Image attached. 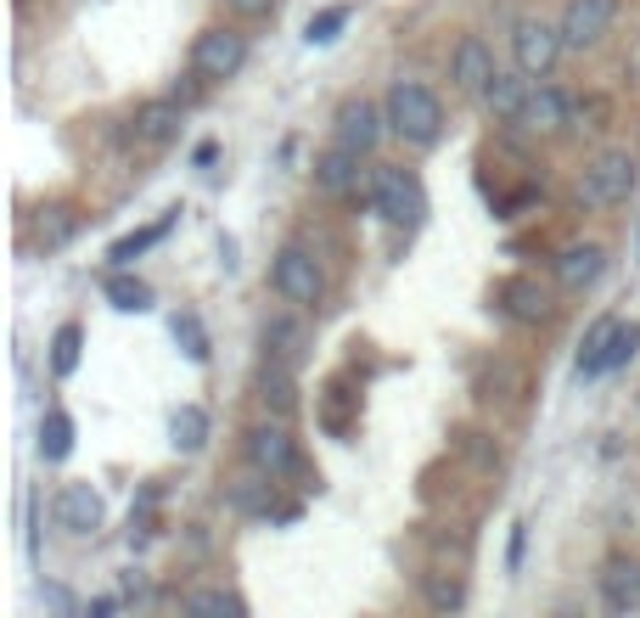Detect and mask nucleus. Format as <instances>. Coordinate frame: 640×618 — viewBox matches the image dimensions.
Segmentation results:
<instances>
[{
  "instance_id": "nucleus-31",
  "label": "nucleus",
  "mask_w": 640,
  "mask_h": 618,
  "mask_svg": "<svg viewBox=\"0 0 640 618\" xmlns=\"http://www.w3.org/2000/svg\"><path fill=\"white\" fill-rule=\"evenodd\" d=\"M180 607H186V613H225V618H248V602H242L236 591H191Z\"/></svg>"
},
{
  "instance_id": "nucleus-1",
  "label": "nucleus",
  "mask_w": 640,
  "mask_h": 618,
  "mask_svg": "<svg viewBox=\"0 0 640 618\" xmlns=\"http://www.w3.org/2000/svg\"><path fill=\"white\" fill-rule=\"evenodd\" d=\"M382 108H388V130L400 141H411V147H433V141L445 135V108H438V97L427 85H416V79L393 85Z\"/></svg>"
},
{
  "instance_id": "nucleus-32",
  "label": "nucleus",
  "mask_w": 640,
  "mask_h": 618,
  "mask_svg": "<svg viewBox=\"0 0 640 618\" xmlns=\"http://www.w3.org/2000/svg\"><path fill=\"white\" fill-rule=\"evenodd\" d=\"M635 349H640V321H618V326H613V338H607V371L629 366Z\"/></svg>"
},
{
  "instance_id": "nucleus-19",
  "label": "nucleus",
  "mask_w": 640,
  "mask_h": 618,
  "mask_svg": "<svg viewBox=\"0 0 640 618\" xmlns=\"http://www.w3.org/2000/svg\"><path fill=\"white\" fill-rule=\"evenodd\" d=\"M225 506L242 512V517H270L276 512V479L265 467H254L248 479H231L225 484Z\"/></svg>"
},
{
  "instance_id": "nucleus-6",
  "label": "nucleus",
  "mask_w": 640,
  "mask_h": 618,
  "mask_svg": "<svg viewBox=\"0 0 640 618\" xmlns=\"http://www.w3.org/2000/svg\"><path fill=\"white\" fill-rule=\"evenodd\" d=\"M248 461L254 467H265L270 479H304V456H299V439L287 434V422L276 416V422H259L254 434H248Z\"/></svg>"
},
{
  "instance_id": "nucleus-2",
  "label": "nucleus",
  "mask_w": 640,
  "mask_h": 618,
  "mask_svg": "<svg viewBox=\"0 0 640 618\" xmlns=\"http://www.w3.org/2000/svg\"><path fill=\"white\" fill-rule=\"evenodd\" d=\"M388 225H405V231H416L422 225V214H427V192H422V180L411 175V169H393V164H377L371 175H366V192H360Z\"/></svg>"
},
{
  "instance_id": "nucleus-20",
  "label": "nucleus",
  "mask_w": 640,
  "mask_h": 618,
  "mask_svg": "<svg viewBox=\"0 0 640 618\" xmlns=\"http://www.w3.org/2000/svg\"><path fill=\"white\" fill-rule=\"evenodd\" d=\"M175 225H180V209H169L164 220L141 225V231H130V236H119V243L108 248V265H113V270H130V265H135V259L146 254V248H158V243H164V236H169Z\"/></svg>"
},
{
  "instance_id": "nucleus-11",
  "label": "nucleus",
  "mask_w": 640,
  "mask_h": 618,
  "mask_svg": "<svg viewBox=\"0 0 640 618\" xmlns=\"http://www.w3.org/2000/svg\"><path fill=\"white\" fill-rule=\"evenodd\" d=\"M528 97H534V74H523V68H495V79L483 85L478 102L495 113L501 124H517L523 108H528Z\"/></svg>"
},
{
  "instance_id": "nucleus-18",
  "label": "nucleus",
  "mask_w": 640,
  "mask_h": 618,
  "mask_svg": "<svg viewBox=\"0 0 640 618\" xmlns=\"http://www.w3.org/2000/svg\"><path fill=\"white\" fill-rule=\"evenodd\" d=\"M602 602H607V613H635L640 607V562L635 557H607V568H602Z\"/></svg>"
},
{
  "instance_id": "nucleus-3",
  "label": "nucleus",
  "mask_w": 640,
  "mask_h": 618,
  "mask_svg": "<svg viewBox=\"0 0 640 618\" xmlns=\"http://www.w3.org/2000/svg\"><path fill=\"white\" fill-rule=\"evenodd\" d=\"M635 180H640L635 153L607 147V153H596V158L584 164V175H579V203L584 209H618V203H629Z\"/></svg>"
},
{
  "instance_id": "nucleus-25",
  "label": "nucleus",
  "mask_w": 640,
  "mask_h": 618,
  "mask_svg": "<svg viewBox=\"0 0 640 618\" xmlns=\"http://www.w3.org/2000/svg\"><path fill=\"white\" fill-rule=\"evenodd\" d=\"M209 411L203 405H180L175 411V422H169V445L180 450V456H197V450H203L209 445Z\"/></svg>"
},
{
  "instance_id": "nucleus-28",
  "label": "nucleus",
  "mask_w": 640,
  "mask_h": 618,
  "mask_svg": "<svg viewBox=\"0 0 640 618\" xmlns=\"http://www.w3.org/2000/svg\"><path fill=\"white\" fill-rule=\"evenodd\" d=\"M613 326L618 321H596V326H590V338L579 349V366H573L579 383H590V377H607V338H613Z\"/></svg>"
},
{
  "instance_id": "nucleus-4",
  "label": "nucleus",
  "mask_w": 640,
  "mask_h": 618,
  "mask_svg": "<svg viewBox=\"0 0 640 618\" xmlns=\"http://www.w3.org/2000/svg\"><path fill=\"white\" fill-rule=\"evenodd\" d=\"M270 288H276L287 304L315 310V304L326 299V270H321V259H315L310 248L287 243V248L276 254V265H270Z\"/></svg>"
},
{
  "instance_id": "nucleus-10",
  "label": "nucleus",
  "mask_w": 640,
  "mask_h": 618,
  "mask_svg": "<svg viewBox=\"0 0 640 618\" xmlns=\"http://www.w3.org/2000/svg\"><path fill=\"white\" fill-rule=\"evenodd\" d=\"M613 18H618V0H568L557 29H562V40L573 45V52H584V45H596L613 29Z\"/></svg>"
},
{
  "instance_id": "nucleus-15",
  "label": "nucleus",
  "mask_w": 640,
  "mask_h": 618,
  "mask_svg": "<svg viewBox=\"0 0 640 618\" xmlns=\"http://www.w3.org/2000/svg\"><path fill=\"white\" fill-rule=\"evenodd\" d=\"M102 517H108V506H102V495H96L90 484H63L57 523L68 535H96V529H102Z\"/></svg>"
},
{
  "instance_id": "nucleus-17",
  "label": "nucleus",
  "mask_w": 640,
  "mask_h": 618,
  "mask_svg": "<svg viewBox=\"0 0 640 618\" xmlns=\"http://www.w3.org/2000/svg\"><path fill=\"white\" fill-rule=\"evenodd\" d=\"M259 344H265V360H281V366H292V371H299L304 355H310V338H304V326L292 321V315H270V321L259 326Z\"/></svg>"
},
{
  "instance_id": "nucleus-8",
  "label": "nucleus",
  "mask_w": 640,
  "mask_h": 618,
  "mask_svg": "<svg viewBox=\"0 0 640 618\" xmlns=\"http://www.w3.org/2000/svg\"><path fill=\"white\" fill-rule=\"evenodd\" d=\"M310 175H315V186H321L326 198L343 203V198H360V192H366V175H371V169H360V153H349L343 141H332L326 153H315Z\"/></svg>"
},
{
  "instance_id": "nucleus-29",
  "label": "nucleus",
  "mask_w": 640,
  "mask_h": 618,
  "mask_svg": "<svg viewBox=\"0 0 640 618\" xmlns=\"http://www.w3.org/2000/svg\"><path fill=\"white\" fill-rule=\"evenodd\" d=\"M79 349H85V326L79 321H63L52 332V377H74L79 371Z\"/></svg>"
},
{
  "instance_id": "nucleus-34",
  "label": "nucleus",
  "mask_w": 640,
  "mask_h": 618,
  "mask_svg": "<svg viewBox=\"0 0 640 618\" xmlns=\"http://www.w3.org/2000/svg\"><path fill=\"white\" fill-rule=\"evenodd\" d=\"M225 12H236V18H270L276 0H225Z\"/></svg>"
},
{
  "instance_id": "nucleus-5",
  "label": "nucleus",
  "mask_w": 640,
  "mask_h": 618,
  "mask_svg": "<svg viewBox=\"0 0 640 618\" xmlns=\"http://www.w3.org/2000/svg\"><path fill=\"white\" fill-rule=\"evenodd\" d=\"M191 68L203 74L209 85L236 79L242 68H248V34H236V29H209V34H197V45H191Z\"/></svg>"
},
{
  "instance_id": "nucleus-37",
  "label": "nucleus",
  "mask_w": 640,
  "mask_h": 618,
  "mask_svg": "<svg viewBox=\"0 0 640 618\" xmlns=\"http://www.w3.org/2000/svg\"><path fill=\"white\" fill-rule=\"evenodd\" d=\"M635 254H640V231H635Z\"/></svg>"
},
{
  "instance_id": "nucleus-23",
  "label": "nucleus",
  "mask_w": 640,
  "mask_h": 618,
  "mask_svg": "<svg viewBox=\"0 0 640 618\" xmlns=\"http://www.w3.org/2000/svg\"><path fill=\"white\" fill-rule=\"evenodd\" d=\"M79 209L74 203H52V209H40L34 214V243L45 248V254H52V248H68L74 243V236H79Z\"/></svg>"
},
{
  "instance_id": "nucleus-24",
  "label": "nucleus",
  "mask_w": 640,
  "mask_h": 618,
  "mask_svg": "<svg viewBox=\"0 0 640 618\" xmlns=\"http://www.w3.org/2000/svg\"><path fill=\"white\" fill-rule=\"evenodd\" d=\"M102 293H108V304L119 315H146V310H153V288H146L141 276H130V270H108Z\"/></svg>"
},
{
  "instance_id": "nucleus-36",
  "label": "nucleus",
  "mask_w": 640,
  "mask_h": 618,
  "mask_svg": "<svg viewBox=\"0 0 640 618\" xmlns=\"http://www.w3.org/2000/svg\"><path fill=\"white\" fill-rule=\"evenodd\" d=\"M214 158H220V147H214V141H203V147L191 153V164H214Z\"/></svg>"
},
{
  "instance_id": "nucleus-7",
  "label": "nucleus",
  "mask_w": 640,
  "mask_h": 618,
  "mask_svg": "<svg viewBox=\"0 0 640 618\" xmlns=\"http://www.w3.org/2000/svg\"><path fill=\"white\" fill-rule=\"evenodd\" d=\"M562 52H568V40H562V29H551V23L523 18V23L512 29V57H517V68L534 74V79H546V74L557 68Z\"/></svg>"
},
{
  "instance_id": "nucleus-22",
  "label": "nucleus",
  "mask_w": 640,
  "mask_h": 618,
  "mask_svg": "<svg viewBox=\"0 0 640 618\" xmlns=\"http://www.w3.org/2000/svg\"><path fill=\"white\" fill-rule=\"evenodd\" d=\"M259 400H265V411L281 416V422L299 411V383H292V366L265 360V371H259Z\"/></svg>"
},
{
  "instance_id": "nucleus-33",
  "label": "nucleus",
  "mask_w": 640,
  "mask_h": 618,
  "mask_svg": "<svg viewBox=\"0 0 640 618\" xmlns=\"http://www.w3.org/2000/svg\"><path fill=\"white\" fill-rule=\"evenodd\" d=\"M427 602L438 613H456V607H467V585L450 580V574H427Z\"/></svg>"
},
{
  "instance_id": "nucleus-26",
  "label": "nucleus",
  "mask_w": 640,
  "mask_h": 618,
  "mask_svg": "<svg viewBox=\"0 0 640 618\" xmlns=\"http://www.w3.org/2000/svg\"><path fill=\"white\" fill-rule=\"evenodd\" d=\"M74 456V416L68 411H45V422H40V461H68Z\"/></svg>"
},
{
  "instance_id": "nucleus-35",
  "label": "nucleus",
  "mask_w": 640,
  "mask_h": 618,
  "mask_svg": "<svg viewBox=\"0 0 640 618\" xmlns=\"http://www.w3.org/2000/svg\"><path fill=\"white\" fill-rule=\"evenodd\" d=\"M523 546H528V529H523V523H517V529H512V557H506V568H512V574H517V568H523Z\"/></svg>"
},
{
  "instance_id": "nucleus-16",
  "label": "nucleus",
  "mask_w": 640,
  "mask_h": 618,
  "mask_svg": "<svg viewBox=\"0 0 640 618\" xmlns=\"http://www.w3.org/2000/svg\"><path fill=\"white\" fill-rule=\"evenodd\" d=\"M450 79H456V90H467V97H483V85L495 79V52H489V45H483L478 34H467V40L456 45Z\"/></svg>"
},
{
  "instance_id": "nucleus-21",
  "label": "nucleus",
  "mask_w": 640,
  "mask_h": 618,
  "mask_svg": "<svg viewBox=\"0 0 640 618\" xmlns=\"http://www.w3.org/2000/svg\"><path fill=\"white\" fill-rule=\"evenodd\" d=\"M523 130H534V135H557L562 124H568V97L557 85H539L534 97H528V108H523V119H517Z\"/></svg>"
},
{
  "instance_id": "nucleus-14",
  "label": "nucleus",
  "mask_w": 640,
  "mask_h": 618,
  "mask_svg": "<svg viewBox=\"0 0 640 618\" xmlns=\"http://www.w3.org/2000/svg\"><path fill=\"white\" fill-rule=\"evenodd\" d=\"M180 102L175 97H164V102H141L135 108V119H130V135L141 141V147H169V141L180 135Z\"/></svg>"
},
{
  "instance_id": "nucleus-9",
  "label": "nucleus",
  "mask_w": 640,
  "mask_h": 618,
  "mask_svg": "<svg viewBox=\"0 0 640 618\" xmlns=\"http://www.w3.org/2000/svg\"><path fill=\"white\" fill-rule=\"evenodd\" d=\"M382 130H388V108H377V102H366V97H349L337 108V119H332V135L343 141L349 153H377V141H382Z\"/></svg>"
},
{
  "instance_id": "nucleus-27",
  "label": "nucleus",
  "mask_w": 640,
  "mask_h": 618,
  "mask_svg": "<svg viewBox=\"0 0 640 618\" xmlns=\"http://www.w3.org/2000/svg\"><path fill=\"white\" fill-rule=\"evenodd\" d=\"M169 332H175V344H180V355H186L191 366H209V355H214V344H209V326L197 321L191 310H180V315L169 321Z\"/></svg>"
},
{
  "instance_id": "nucleus-30",
  "label": "nucleus",
  "mask_w": 640,
  "mask_h": 618,
  "mask_svg": "<svg viewBox=\"0 0 640 618\" xmlns=\"http://www.w3.org/2000/svg\"><path fill=\"white\" fill-rule=\"evenodd\" d=\"M355 23V7L349 0H337V7H326V12H315L310 18V29H304V45H337V34Z\"/></svg>"
},
{
  "instance_id": "nucleus-13",
  "label": "nucleus",
  "mask_w": 640,
  "mask_h": 618,
  "mask_svg": "<svg viewBox=\"0 0 640 618\" xmlns=\"http://www.w3.org/2000/svg\"><path fill=\"white\" fill-rule=\"evenodd\" d=\"M607 276V248L602 243H568L557 254V281L568 293H584V288H596V281Z\"/></svg>"
},
{
  "instance_id": "nucleus-12",
  "label": "nucleus",
  "mask_w": 640,
  "mask_h": 618,
  "mask_svg": "<svg viewBox=\"0 0 640 618\" xmlns=\"http://www.w3.org/2000/svg\"><path fill=\"white\" fill-rule=\"evenodd\" d=\"M495 304H501L517 326H539V321L551 315V293L539 288L534 276H506L501 288H495Z\"/></svg>"
}]
</instances>
